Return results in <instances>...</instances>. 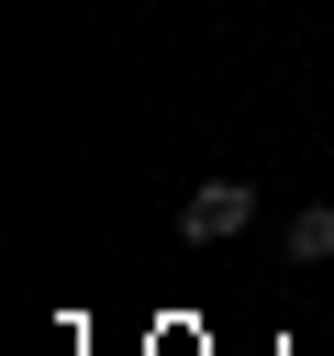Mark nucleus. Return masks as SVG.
<instances>
[{
	"label": "nucleus",
	"mask_w": 334,
	"mask_h": 356,
	"mask_svg": "<svg viewBox=\"0 0 334 356\" xmlns=\"http://www.w3.org/2000/svg\"><path fill=\"white\" fill-rule=\"evenodd\" d=\"M245 222H256V189H245V178H200V189L178 200V234H189V245H234Z\"/></svg>",
	"instance_id": "obj_1"
},
{
	"label": "nucleus",
	"mask_w": 334,
	"mask_h": 356,
	"mask_svg": "<svg viewBox=\"0 0 334 356\" xmlns=\"http://www.w3.org/2000/svg\"><path fill=\"white\" fill-rule=\"evenodd\" d=\"M278 245H289V267H323V256H334V200H301Z\"/></svg>",
	"instance_id": "obj_2"
}]
</instances>
